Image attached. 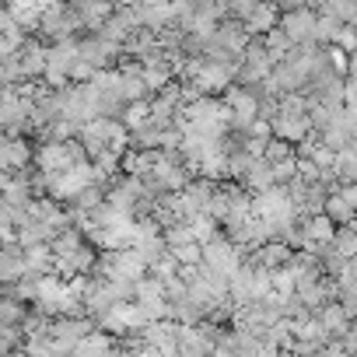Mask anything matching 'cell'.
<instances>
[{
  "label": "cell",
  "instance_id": "cell-21",
  "mask_svg": "<svg viewBox=\"0 0 357 357\" xmlns=\"http://www.w3.org/2000/svg\"><path fill=\"white\" fill-rule=\"evenodd\" d=\"M340 197H343V200H347V204H350V207L357 211V183H343V190H340Z\"/></svg>",
  "mask_w": 357,
  "mask_h": 357
},
{
  "label": "cell",
  "instance_id": "cell-1",
  "mask_svg": "<svg viewBox=\"0 0 357 357\" xmlns=\"http://www.w3.org/2000/svg\"><path fill=\"white\" fill-rule=\"evenodd\" d=\"M95 273H102L109 280H119V284H137V280L147 277V263L140 259L137 249H112V252L98 256Z\"/></svg>",
  "mask_w": 357,
  "mask_h": 357
},
{
  "label": "cell",
  "instance_id": "cell-8",
  "mask_svg": "<svg viewBox=\"0 0 357 357\" xmlns=\"http://www.w3.org/2000/svg\"><path fill=\"white\" fill-rule=\"evenodd\" d=\"M315 315H319V322L326 326V333H329L333 340L347 336V333H350V326H354V319L347 315V308H343L340 301H326V305H322Z\"/></svg>",
  "mask_w": 357,
  "mask_h": 357
},
{
  "label": "cell",
  "instance_id": "cell-18",
  "mask_svg": "<svg viewBox=\"0 0 357 357\" xmlns=\"http://www.w3.org/2000/svg\"><path fill=\"white\" fill-rule=\"evenodd\" d=\"M333 46H340L343 53L354 56V53H357V29H354V25H340L336 36H333Z\"/></svg>",
  "mask_w": 357,
  "mask_h": 357
},
{
  "label": "cell",
  "instance_id": "cell-17",
  "mask_svg": "<svg viewBox=\"0 0 357 357\" xmlns=\"http://www.w3.org/2000/svg\"><path fill=\"white\" fill-rule=\"evenodd\" d=\"M147 116H151V102L144 98V102H130V105L123 109V116H119V119H123V126H126V130H137L140 123H147Z\"/></svg>",
  "mask_w": 357,
  "mask_h": 357
},
{
  "label": "cell",
  "instance_id": "cell-10",
  "mask_svg": "<svg viewBox=\"0 0 357 357\" xmlns=\"http://www.w3.org/2000/svg\"><path fill=\"white\" fill-rule=\"evenodd\" d=\"M242 186L256 197V193H266L270 186H277V175H273V165H266L263 158H256L249 165V172L242 175Z\"/></svg>",
  "mask_w": 357,
  "mask_h": 357
},
{
  "label": "cell",
  "instance_id": "cell-20",
  "mask_svg": "<svg viewBox=\"0 0 357 357\" xmlns=\"http://www.w3.org/2000/svg\"><path fill=\"white\" fill-rule=\"evenodd\" d=\"M256 357H291V350H284V347H277V343H263V350H259Z\"/></svg>",
  "mask_w": 357,
  "mask_h": 357
},
{
  "label": "cell",
  "instance_id": "cell-13",
  "mask_svg": "<svg viewBox=\"0 0 357 357\" xmlns=\"http://www.w3.org/2000/svg\"><path fill=\"white\" fill-rule=\"evenodd\" d=\"M322 214H326V218H329L336 228H347V225L354 221V214H357V211H354V207H350V204H347L340 193H329V197H326V207H322Z\"/></svg>",
  "mask_w": 357,
  "mask_h": 357
},
{
  "label": "cell",
  "instance_id": "cell-15",
  "mask_svg": "<svg viewBox=\"0 0 357 357\" xmlns=\"http://www.w3.org/2000/svg\"><path fill=\"white\" fill-rule=\"evenodd\" d=\"M298 151L287 144V140H280V137H270L266 140V151H263V161L266 165H280V161H287V158H294Z\"/></svg>",
  "mask_w": 357,
  "mask_h": 357
},
{
  "label": "cell",
  "instance_id": "cell-6",
  "mask_svg": "<svg viewBox=\"0 0 357 357\" xmlns=\"http://www.w3.org/2000/svg\"><path fill=\"white\" fill-rule=\"evenodd\" d=\"M291 245H284L280 238H270V242H263L259 249H252L249 252V263H256V266H263V270H280V266H287L291 263Z\"/></svg>",
  "mask_w": 357,
  "mask_h": 357
},
{
  "label": "cell",
  "instance_id": "cell-5",
  "mask_svg": "<svg viewBox=\"0 0 357 357\" xmlns=\"http://www.w3.org/2000/svg\"><path fill=\"white\" fill-rule=\"evenodd\" d=\"M280 29L291 36L294 46H315V29H319V15L312 8H294L280 18Z\"/></svg>",
  "mask_w": 357,
  "mask_h": 357
},
{
  "label": "cell",
  "instance_id": "cell-16",
  "mask_svg": "<svg viewBox=\"0 0 357 357\" xmlns=\"http://www.w3.org/2000/svg\"><path fill=\"white\" fill-rule=\"evenodd\" d=\"M175 256L178 266H200L204 263V245L200 242H186V245H178V249H168Z\"/></svg>",
  "mask_w": 357,
  "mask_h": 357
},
{
  "label": "cell",
  "instance_id": "cell-4",
  "mask_svg": "<svg viewBox=\"0 0 357 357\" xmlns=\"http://www.w3.org/2000/svg\"><path fill=\"white\" fill-rule=\"evenodd\" d=\"M225 105H228V116H231V130H238V133H245L259 119V95L249 91V88H228Z\"/></svg>",
  "mask_w": 357,
  "mask_h": 357
},
{
  "label": "cell",
  "instance_id": "cell-11",
  "mask_svg": "<svg viewBox=\"0 0 357 357\" xmlns=\"http://www.w3.org/2000/svg\"><path fill=\"white\" fill-rule=\"evenodd\" d=\"M112 347H116V336L112 333H105V329H91L81 343H77V350L70 354V357H109L112 354Z\"/></svg>",
  "mask_w": 357,
  "mask_h": 357
},
{
  "label": "cell",
  "instance_id": "cell-14",
  "mask_svg": "<svg viewBox=\"0 0 357 357\" xmlns=\"http://www.w3.org/2000/svg\"><path fill=\"white\" fill-rule=\"evenodd\" d=\"M333 252H340L343 259H357V228H336V235H333Z\"/></svg>",
  "mask_w": 357,
  "mask_h": 357
},
{
  "label": "cell",
  "instance_id": "cell-2",
  "mask_svg": "<svg viewBox=\"0 0 357 357\" xmlns=\"http://www.w3.org/2000/svg\"><path fill=\"white\" fill-rule=\"evenodd\" d=\"M245 259H249V252H245L242 245H235L231 238H225V235H218L214 242L204 245V266L214 270L218 277H231Z\"/></svg>",
  "mask_w": 357,
  "mask_h": 357
},
{
  "label": "cell",
  "instance_id": "cell-7",
  "mask_svg": "<svg viewBox=\"0 0 357 357\" xmlns=\"http://www.w3.org/2000/svg\"><path fill=\"white\" fill-rule=\"evenodd\" d=\"M29 273L25 266V249L22 245H0V284H18Z\"/></svg>",
  "mask_w": 357,
  "mask_h": 357
},
{
  "label": "cell",
  "instance_id": "cell-3",
  "mask_svg": "<svg viewBox=\"0 0 357 357\" xmlns=\"http://www.w3.org/2000/svg\"><path fill=\"white\" fill-rule=\"evenodd\" d=\"M133 305L140 308V315L147 322H161L168 319V298H165V284L158 277H144L133 284Z\"/></svg>",
  "mask_w": 357,
  "mask_h": 357
},
{
  "label": "cell",
  "instance_id": "cell-19",
  "mask_svg": "<svg viewBox=\"0 0 357 357\" xmlns=\"http://www.w3.org/2000/svg\"><path fill=\"white\" fill-rule=\"evenodd\" d=\"M343 308H347V315L357 322V287H347V291H340V298H336Z\"/></svg>",
  "mask_w": 357,
  "mask_h": 357
},
{
  "label": "cell",
  "instance_id": "cell-9",
  "mask_svg": "<svg viewBox=\"0 0 357 357\" xmlns=\"http://www.w3.org/2000/svg\"><path fill=\"white\" fill-rule=\"evenodd\" d=\"M242 25H245V32H249V36H259V32L266 36L270 29H277V25H280L277 4H270V0H259V4L249 11V18H245Z\"/></svg>",
  "mask_w": 357,
  "mask_h": 357
},
{
  "label": "cell",
  "instance_id": "cell-22",
  "mask_svg": "<svg viewBox=\"0 0 357 357\" xmlns=\"http://www.w3.org/2000/svg\"><path fill=\"white\" fill-rule=\"evenodd\" d=\"M137 357H161V354H158V350H151V347H140V350H137Z\"/></svg>",
  "mask_w": 357,
  "mask_h": 357
},
{
  "label": "cell",
  "instance_id": "cell-12",
  "mask_svg": "<svg viewBox=\"0 0 357 357\" xmlns=\"http://www.w3.org/2000/svg\"><path fill=\"white\" fill-rule=\"evenodd\" d=\"M294 340H298V343H319V347H322V343H329L333 336L326 333V326L319 322V315L308 312V315L294 319Z\"/></svg>",
  "mask_w": 357,
  "mask_h": 357
}]
</instances>
